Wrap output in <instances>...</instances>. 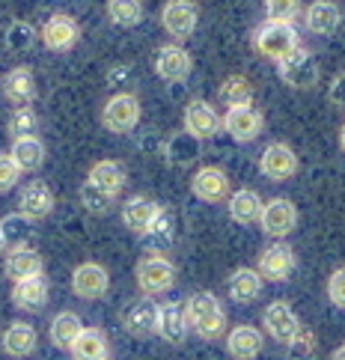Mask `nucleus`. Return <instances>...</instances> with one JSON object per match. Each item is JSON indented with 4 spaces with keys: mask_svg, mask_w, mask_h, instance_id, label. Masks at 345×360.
Here are the masks:
<instances>
[{
    "mask_svg": "<svg viewBox=\"0 0 345 360\" xmlns=\"http://www.w3.org/2000/svg\"><path fill=\"white\" fill-rule=\"evenodd\" d=\"M69 352H72L74 360H108L110 345H108L105 330H98V328H84L81 337L74 340V345H72Z\"/></svg>",
    "mask_w": 345,
    "mask_h": 360,
    "instance_id": "nucleus-30",
    "label": "nucleus"
},
{
    "mask_svg": "<svg viewBox=\"0 0 345 360\" xmlns=\"http://www.w3.org/2000/svg\"><path fill=\"white\" fill-rule=\"evenodd\" d=\"M158 214H161V205L152 197H143V194L131 197L122 205V224L129 226V233H134V236H146Z\"/></svg>",
    "mask_w": 345,
    "mask_h": 360,
    "instance_id": "nucleus-19",
    "label": "nucleus"
},
{
    "mask_svg": "<svg viewBox=\"0 0 345 360\" xmlns=\"http://www.w3.org/2000/svg\"><path fill=\"white\" fill-rule=\"evenodd\" d=\"M6 277L9 280H27V277H36V274H42V253L39 250H33L27 248V244H15L9 253H6Z\"/></svg>",
    "mask_w": 345,
    "mask_h": 360,
    "instance_id": "nucleus-20",
    "label": "nucleus"
},
{
    "mask_svg": "<svg viewBox=\"0 0 345 360\" xmlns=\"http://www.w3.org/2000/svg\"><path fill=\"white\" fill-rule=\"evenodd\" d=\"M221 128H223V117L209 101H202V98L188 101V108H185V131L188 134H194L197 140H211Z\"/></svg>",
    "mask_w": 345,
    "mask_h": 360,
    "instance_id": "nucleus-14",
    "label": "nucleus"
},
{
    "mask_svg": "<svg viewBox=\"0 0 345 360\" xmlns=\"http://www.w3.org/2000/svg\"><path fill=\"white\" fill-rule=\"evenodd\" d=\"M4 96L12 105H33L36 98V78L30 66H15L12 72H6L4 78Z\"/></svg>",
    "mask_w": 345,
    "mask_h": 360,
    "instance_id": "nucleus-26",
    "label": "nucleus"
},
{
    "mask_svg": "<svg viewBox=\"0 0 345 360\" xmlns=\"http://www.w3.org/2000/svg\"><path fill=\"white\" fill-rule=\"evenodd\" d=\"M158 319H161V304H155L146 295V298H137L134 304H129V310L122 313V325L131 337H152L158 333Z\"/></svg>",
    "mask_w": 345,
    "mask_h": 360,
    "instance_id": "nucleus-13",
    "label": "nucleus"
},
{
    "mask_svg": "<svg viewBox=\"0 0 345 360\" xmlns=\"http://www.w3.org/2000/svg\"><path fill=\"white\" fill-rule=\"evenodd\" d=\"M108 360H110V357H108Z\"/></svg>",
    "mask_w": 345,
    "mask_h": 360,
    "instance_id": "nucleus-50",
    "label": "nucleus"
},
{
    "mask_svg": "<svg viewBox=\"0 0 345 360\" xmlns=\"http://www.w3.org/2000/svg\"><path fill=\"white\" fill-rule=\"evenodd\" d=\"M229 217H233L235 224L241 226H247V224H256L259 217H262V209H265V202L262 197L256 194V191H250V188H241V191H233L229 194Z\"/></svg>",
    "mask_w": 345,
    "mask_h": 360,
    "instance_id": "nucleus-25",
    "label": "nucleus"
},
{
    "mask_svg": "<svg viewBox=\"0 0 345 360\" xmlns=\"http://www.w3.org/2000/svg\"><path fill=\"white\" fill-rule=\"evenodd\" d=\"M262 349H265V337L253 325H238L226 333V352L235 360H253V357H259Z\"/></svg>",
    "mask_w": 345,
    "mask_h": 360,
    "instance_id": "nucleus-21",
    "label": "nucleus"
},
{
    "mask_svg": "<svg viewBox=\"0 0 345 360\" xmlns=\"http://www.w3.org/2000/svg\"><path fill=\"white\" fill-rule=\"evenodd\" d=\"M327 298H330V304H337L345 310V265L327 277Z\"/></svg>",
    "mask_w": 345,
    "mask_h": 360,
    "instance_id": "nucleus-44",
    "label": "nucleus"
},
{
    "mask_svg": "<svg viewBox=\"0 0 345 360\" xmlns=\"http://www.w3.org/2000/svg\"><path fill=\"white\" fill-rule=\"evenodd\" d=\"M265 128V117L256 108H229L223 113V131L235 140V143H253Z\"/></svg>",
    "mask_w": 345,
    "mask_h": 360,
    "instance_id": "nucleus-10",
    "label": "nucleus"
},
{
    "mask_svg": "<svg viewBox=\"0 0 345 360\" xmlns=\"http://www.w3.org/2000/svg\"><path fill=\"white\" fill-rule=\"evenodd\" d=\"M0 226H4V236H6V241H15V236L21 238L24 233H30V217L27 214H9V217H4L0 221Z\"/></svg>",
    "mask_w": 345,
    "mask_h": 360,
    "instance_id": "nucleus-43",
    "label": "nucleus"
},
{
    "mask_svg": "<svg viewBox=\"0 0 345 360\" xmlns=\"http://www.w3.org/2000/svg\"><path fill=\"white\" fill-rule=\"evenodd\" d=\"M226 289H229V298H233L235 304L256 301L259 292H262L259 268H238V271H233V277H229V283H226Z\"/></svg>",
    "mask_w": 345,
    "mask_h": 360,
    "instance_id": "nucleus-27",
    "label": "nucleus"
},
{
    "mask_svg": "<svg viewBox=\"0 0 345 360\" xmlns=\"http://www.w3.org/2000/svg\"><path fill=\"white\" fill-rule=\"evenodd\" d=\"M98 188L110 191V194H119V191L125 188V182H129V173H125V167L119 161H96L93 167H89V176Z\"/></svg>",
    "mask_w": 345,
    "mask_h": 360,
    "instance_id": "nucleus-32",
    "label": "nucleus"
},
{
    "mask_svg": "<svg viewBox=\"0 0 345 360\" xmlns=\"http://www.w3.org/2000/svg\"><path fill=\"white\" fill-rule=\"evenodd\" d=\"M295 265H298L295 250H292L289 244L277 241V244H271V248H265V250H262L259 265H256V268H259L262 280L283 283V280H289V274H292V271H295Z\"/></svg>",
    "mask_w": 345,
    "mask_h": 360,
    "instance_id": "nucleus-17",
    "label": "nucleus"
},
{
    "mask_svg": "<svg viewBox=\"0 0 345 360\" xmlns=\"http://www.w3.org/2000/svg\"><path fill=\"white\" fill-rule=\"evenodd\" d=\"M6 244H9V241H6V236H4V226H0V253L6 250Z\"/></svg>",
    "mask_w": 345,
    "mask_h": 360,
    "instance_id": "nucleus-48",
    "label": "nucleus"
},
{
    "mask_svg": "<svg viewBox=\"0 0 345 360\" xmlns=\"http://www.w3.org/2000/svg\"><path fill=\"white\" fill-rule=\"evenodd\" d=\"M78 200H81V205L89 214H108L113 209V200H117V194H110V191L98 188L93 179H86V182L78 188Z\"/></svg>",
    "mask_w": 345,
    "mask_h": 360,
    "instance_id": "nucleus-36",
    "label": "nucleus"
},
{
    "mask_svg": "<svg viewBox=\"0 0 345 360\" xmlns=\"http://www.w3.org/2000/svg\"><path fill=\"white\" fill-rule=\"evenodd\" d=\"M200 24V6L194 0H167L161 6V27L167 30V36H173L176 42H185L194 36Z\"/></svg>",
    "mask_w": 345,
    "mask_h": 360,
    "instance_id": "nucleus-6",
    "label": "nucleus"
},
{
    "mask_svg": "<svg viewBox=\"0 0 345 360\" xmlns=\"http://www.w3.org/2000/svg\"><path fill=\"white\" fill-rule=\"evenodd\" d=\"M6 131H9L12 140L36 134L39 131V117H36V110L30 105H15V110H12L9 120H6Z\"/></svg>",
    "mask_w": 345,
    "mask_h": 360,
    "instance_id": "nucleus-37",
    "label": "nucleus"
},
{
    "mask_svg": "<svg viewBox=\"0 0 345 360\" xmlns=\"http://www.w3.org/2000/svg\"><path fill=\"white\" fill-rule=\"evenodd\" d=\"M137 274V286L143 295H161L167 292L173 283H176V265L161 253H152V256H143L134 268Z\"/></svg>",
    "mask_w": 345,
    "mask_h": 360,
    "instance_id": "nucleus-5",
    "label": "nucleus"
},
{
    "mask_svg": "<svg viewBox=\"0 0 345 360\" xmlns=\"http://www.w3.org/2000/svg\"><path fill=\"white\" fill-rule=\"evenodd\" d=\"M140 122V98L134 93H117L101 108V125L110 134H129Z\"/></svg>",
    "mask_w": 345,
    "mask_h": 360,
    "instance_id": "nucleus-4",
    "label": "nucleus"
},
{
    "mask_svg": "<svg viewBox=\"0 0 345 360\" xmlns=\"http://www.w3.org/2000/svg\"><path fill=\"white\" fill-rule=\"evenodd\" d=\"M18 212L27 214L30 221H42V217H48L51 212H54V194H51V188L45 182H39V179L30 182L18 197Z\"/></svg>",
    "mask_w": 345,
    "mask_h": 360,
    "instance_id": "nucleus-24",
    "label": "nucleus"
},
{
    "mask_svg": "<svg viewBox=\"0 0 345 360\" xmlns=\"http://www.w3.org/2000/svg\"><path fill=\"white\" fill-rule=\"evenodd\" d=\"M185 313H188V321H190V330H194L197 337H202V340L223 337L226 313H223L221 301H217L211 292H194L185 304Z\"/></svg>",
    "mask_w": 345,
    "mask_h": 360,
    "instance_id": "nucleus-2",
    "label": "nucleus"
},
{
    "mask_svg": "<svg viewBox=\"0 0 345 360\" xmlns=\"http://www.w3.org/2000/svg\"><path fill=\"white\" fill-rule=\"evenodd\" d=\"M277 75H280V81L292 89H313L318 84L322 66H318V60L310 48L298 45L289 57H283L277 63Z\"/></svg>",
    "mask_w": 345,
    "mask_h": 360,
    "instance_id": "nucleus-3",
    "label": "nucleus"
},
{
    "mask_svg": "<svg viewBox=\"0 0 345 360\" xmlns=\"http://www.w3.org/2000/svg\"><path fill=\"white\" fill-rule=\"evenodd\" d=\"M259 226H262L265 236L286 238L292 229L298 226V209H295V202L286 200V197L268 200L265 209H262V217H259Z\"/></svg>",
    "mask_w": 345,
    "mask_h": 360,
    "instance_id": "nucleus-8",
    "label": "nucleus"
},
{
    "mask_svg": "<svg viewBox=\"0 0 345 360\" xmlns=\"http://www.w3.org/2000/svg\"><path fill=\"white\" fill-rule=\"evenodd\" d=\"M9 155L18 161V167L24 173H33V170H39V167L45 164V143L36 134L15 137V140H12Z\"/></svg>",
    "mask_w": 345,
    "mask_h": 360,
    "instance_id": "nucleus-29",
    "label": "nucleus"
},
{
    "mask_svg": "<svg viewBox=\"0 0 345 360\" xmlns=\"http://www.w3.org/2000/svg\"><path fill=\"white\" fill-rule=\"evenodd\" d=\"M301 45V36L295 30V24L292 21H274L268 18L262 21L256 30H253V48H256V54L271 60V63H280L283 57H289L292 51Z\"/></svg>",
    "mask_w": 345,
    "mask_h": 360,
    "instance_id": "nucleus-1",
    "label": "nucleus"
},
{
    "mask_svg": "<svg viewBox=\"0 0 345 360\" xmlns=\"http://www.w3.org/2000/svg\"><path fill=\"white\" fill-rule=\"evenodd\" d=\"M330 360H345V342L339 345V349L334 352V357H330Z\"/></svg>",
    "mask_w": 345,
    "mask_h": 360,
    "instance_id": "nucleus-47",
    "label": "nucleus"
},
{
    "mask_svg": "<svg viewBox=\"0 0 345 360\" xmlns=\"http://www.w3.org/2000/svg\"><path fill=\"white\" fill-rule=\"evenodd\" d=\"M200 143H202V140H197L194 134H188V131L170 137V143H167V161H173L178 167L190 164V161L200 155Z\"/></svg>",
    "mask_w": 345,
    "mask_h": 360,
    "instance_id": "nucleus-38",
    "label": "nucleus"
},
{
    "mask_svg": "<svg viewBox=\"0 0 345 360\" xmlns=\"http://www.w3.org/2000/svg\"><path fill=\"white\" fill-rule=\"evenodd\" d=\"M217 98H221L226 108L253 105V84L245 78V75H229V78H223L221 89H217Z\"/></svg>",
    "mask_w": 345,
    "mask_h": 360,
    "instance_id": "nucleus-33",
    "label": "nucleus"
},
{
    "mask_svg": "<svg viewBox=\"0 0 345 360\" xmlns=\"http://www.w3.org/2000/svg\"><path fill=\"white\" fill-rule=\"evenodd\" d=\"M146 15L143 0H108V18L117 27H137Z\"/></svg>",
    "mask_w": 345,
    "mask_h": 360,
    "instance_id": "nucleus-34",
    "label": "nucleus"
},
{
    "mask_svg": "<svg viewBox=\"0 0 345 360\" xmlns=\"http://www.w3.org/2000/svg\"><path fill=\"white\" fill-rule=\"evenodd\" d=\"M48 280L42 274L27 277V280H15V289H12V304L18 310H27V313H39L42 307L48 304Z\"/></svg>",
    "mask_w": 345,
    "mask_h": 360,
    "instance_id": "nucleus-22",
    "label": "nucleus"
},
{
    "mask_svg": "<svg viewBox=\"0 0 345 360\" xmlns=\"http://www.w3.org/2000/svg\"><path fill=\"white\" fill-rule=\"evenodd\" d=\"M342 24V9L334 0H313L304 6V27L313 36H334Z\"/></svg>",
    "mask_w": 345,
    "mask_h": 360,
    "instance_id": "nucleus-18",
    "label": "nucleus"
},
{
    "mask_svg": "<svg viewBox=\"0 0 345 360\" xmlns=\"http://www.w3.org/2000/svg\"><path fill=\"white\" fill-rule=\"evenodd\" d=\"M265 15L274 21H292L304 15V0H265Z\"/></svg>",
    "mask_w": 345,
    "mask_h": 360,
    "instance_id": "nucleus-40",
    "label": "nucleus"
},
{
    "mask_svg": "<svg viewBox=\"0 0 345 360\" xmlns=\"http://www.w3.org/2000/svg\"><path fill=\"white\" fill-rule=\"evenodd\" d=\"M21 167H18V161L9 155H0V194H6V191H12L18 185V179H21Z\"/></svg>",
    "mask_w": 345,
    "mask_h": 360,
    "instance_id": "nucleus-42",
    "label": "nucleus"
},
{
    "mask_svg": "<svg viewBox=\"0 0 345 360\" xmlns=\"http://www.w3.org/2000/svg\"><path fill=\"white\" fill-rule=\"evenodd\" d=\"M36 342H39V337H36V328L27 325V321H12V325L4 330V352L9 357H27V354H33Z\"/></svg>",
    "mask_w": 345,
    "mask_h": 360,
    "instance_id": "nucleus-28",
    "label": "nucleus"
},
{
    "mask_svg": "<svg viewBox=\"0 0 345 360\" xmlns=\"http://www.w3.org/2000/svg\"><path fill=\"white\" fill-rule=\"evenodd\" d=\"M81 330H84V325H81V316L78 313H72V310H63L54 321H51V330H48V337H51V342L57 345V349H72L74 345V340L81 337Z\"/></svg>",
    "mask_w": 345,
    "mask_h": 360,
    "instance_id": "nucleus-31",
    "label": "nucleus"
},
{
    "mask_svg": "<svg viewBox=\"0 0 345 360\" xmlns=\"http://www.w3.org/2000/svg\"><path fill=\"white\" fill-rule=\"evenodd\" d=\"M36 27L30 21H21V18H15L6 27V33H4V45H6V51L9 54H15V57H21V54H27V51L33 48V42H36Z\"/></svg>",
    "mask_w": 345,
    "mask_h": 360,
    "instance_id": "nucleus-35",
    "label": "nucleus"
},
{
    "mask_svg": "<svg viewBox=\"0 0 345 360\" xmlns=\"http://www.w3.org/2000/svg\"><path fill=\"white\" fill-rule=\"evenodd\" d=\"M262 321H265L268 337L277 340V342H283V345H289V340L301 330V319H298V313L292 310L286 301L268 304V307H265V313H262Z\"/></svg>",
    "mask_w": 345,
    "mask_h": 360,
    "instance_id": "nucleus-15",
    "label": "nucleus"
},
{
    "mask_svg": "<svg viewBox=\"0 0 345 360\" xmlns=\"http://www.w3.org/2000/svg\"><path fill=\"white\" fill-rule=\"evenodd\" d=\"M315 354H318V340H315V333L310 328H301L286 345L289 360H315Z\"/></svg>",
    "mask_w": 345,
    "mask_h": 360,
    "instance_id": "nucleus-39",
    "label": "nucleus"
},
{
    "mask_svg": "<svg viewBox=\"0 0 345 360\" xmlns=\"http://www.w3.org/2000/svg\"><path fill=\"white\" fill-rule=\"evenodd\" d=\"M259 173L271 182H286L298 173V155L289 143H268L259 155Z\"/></svg>",
    "mask_w": 345,
    "mask_h": 360,
    "instance_id": "nucleus-9",
    "label": "nucleus"
},
{
    "mask_svg": "<svg viewBox=\"0 0 345 360\" xmlns=\"http://www.w3.org/2000/svg\"><path fill=\"white\" fill-rule=\"evenodd\" d=\"M327 101H330L334 108L345 110V72L337 75V78L330 81V86H327Z\"/></svg>",
    "mask_w": 345,
    "mask_h": 360,
    "instance_id": "nucleus-45",
    "label": "nucleus"
},
{
    "mask_svg": "<svg viewBox=\"0 0 345 360\" xmlns=\"http://www.w3.org/2000/svg\"><path fill=\"white\" fill-rule=\"evenodd\" d=\"M190 191H194V197L202 200V202H223L229 200V176L221 170V167H200L190 179Z\"/></svg>",
    "mask_w": 345,
    "mask_h": 360,
    "instance_id": "nucleus-16",
    "label": "nucleus"
},
{
    "mask_svg": "<svg viewBox=\"0 0 345 360\" xmlns=\"http://www.w3.org/2000/svg\"><path fill=\"white\" fill-rule=\"evenodd\" d=\"M190 330V321H188V313L182 304L176 301H167L161 304V319H158V337L167 340L170 345H182L185 337Z\"/></svg>",
    "mask_w": 345,
    "mask_h": 360,
    "instance_id": "nucleus-23",
    "label": "nucleus"
},
{
    "mask_svg": "<svg viewBox=\"0 0 345 360\" xmlns=\"http://www.w3.org/2000/svg\"><path fill=\"white\" fill-rule=\"evenodd\" d=\"M42 45L48 51H57V54H63V51H72L74 45H78L81 39V24L74 21L72 15H51L45 24H42Z\"/></svg>",
    "mask_w": 345,
    "mask_h": 360,
    "instance_id": "nucleus-12",
    "label": "nucleus"
},
{
    "mask_svg": "<svg viewBox=\"0 0 345 360\" xmlns=\"http://www.w3.org/2000/svg\"><path fill=\"white\" fill-rule=\"evenodd\" d=\"M108 289H110V274H108L105 265L84 262L72 271V292L84 301H98Z\"/></svg>",
    "mask_w": 345,
    "mask_h": 360,
    "instance_id": "nucleus-11",
    "label": "nucleus"
},
{
    "mask_svg": "<svg viewBox=\"0 0 345 360\" xmlns=\"http://www.w3.org/2000/svg\"><path fill=\"white\" fill-rule=\"evenodd\" d=\"M339 149L345 152V122H342V128H339Z\"/></svg>",
    "mask_w": 345,
    "mask_h": 360,
    "instance_id": "nucleus-49",
    "label": "nucleus"
},
{
    "mask_svg": "<svg viewBox=\"0 0 345 360\" xmlns=\"http://www.w3.org/2000/svg\"><path fill=\"white\" fill-rule=\"evenodd\" d=\"M129 78H131V69L129 66H113L108 72V84L110 86H122V81H129Z\"/></svg>",
    "mask_w": 345,
    "mask_h": 360,
    "instance_id": "nucleus-46",
    "label": "nucleus"
},
{
    "mask_svg": "<svg viewBox=\"0 0 345 360\" xmlns=\"http://www.w3.org/2000/svg\"><path fill=\"white\" fill-rule=\"evenodd\" d=\"M143 238H152L155 248H167V244L173 241V217H170L167 209H161V214L155 217V224L149 226V233Z\"/></svg>",
    "mask_w": 345,
    "mask_h": 360,
    "instance_id": "nucleus-41",
    "label": "nucleus"
},
{
    "mask_svg": "<svg viewBox=\"0 0 345 360\" xmlns=\"http://www.w3.org/2000/svg\"><path fill=\"white\" fill-rule=\"evenodd\" d=\"M155 72L167 84H185L190 78V72H194V60H190V54L178 42H167L155 54Z\"/></svg>",
    "mask_w": 345,
    "mask_h": 360,
    "instance_id": "nucleus-7",
    "label": "nucleus"
}]
</instances>
